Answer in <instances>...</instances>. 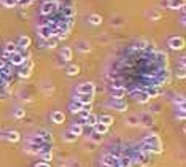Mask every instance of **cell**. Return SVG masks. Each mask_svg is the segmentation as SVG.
I'll use <instances>...</instances> for the list:
<instances>
[{"mask_svg": "<svg viewBox=\"0 0 186 167\" xmlns=\"http://www.w3.org/2000/svg\"><path fill=\"white\" fill-rule=\"evenodd\" d=\"M70 132H72L73 135H76V137L81 135L83 134V124H81V122H73L72 127H70Z\"/></svg>", "mask_w": 186, "mask_h": 167, "instance_id": "cell-19", "label": "cell"}, {"mask_svg": "<svg viewBox=\"0 0 186 167\" xmlns=\"http://www.w3.org/2000/svg\"><path fill=\"white\" fill-rule=\"evenodd\" d=\"M2 69H5V61L0 59V70H2Z\"/></svg>", "mask_w": 186, "mask_h": 167, "instance_id": "cell-42", "label": "cell"}, {"mask_svg": "<svg viewBox=\"0 0 186 167\" xmlns=\"http://www.w3.org/2000/svg\"><path fill=\"white\" fill-rule=\"evenodd\" d=\"M5 53H8V54H13V53H16L18 51V45L16 43H6L5 45Z\"/></svg>", "mask_w": 186, "mask_h": 167, "instance_id": "cell-26", "label": "cell"}, {"mask_svg": "<svg viewBox=\"0 0 186 167\" xmlns=\"http://www.w3.org/2000/svg\"><path fill=\"white\" fill-rule=\"evenodd\" d=\"M70 111H72V113H80L81 111V104L80 102H75V104L70 105Z\"/></svg>", "mask_w": 186, "mask_h": 167, "instance_id": "cell-32", "label": "cell"}, {"mask_svg": "<svg viewBox=\"0 0 186 167\" xmlns=\"http://www.w3.org/2000/svg\"><path fill=\"white\" fill-rule=\"evenodd\" d=\"M97 121L110 127V126L115 122V119H113V116H110V115H100V116H97Z\"/></svg>", "mask_w": 186, "mask_h": 167, "instance_id": "cell-16", "label": "cell"}, {"mask_svg": "<svg viewBox=\"0 0 186 167\" xmlns=\"http://www.w3.org/2000/svg\"><path fill=\"white\" fill-rule=\"evenodd\" d=\"M30 43H32V40H30V37H27V35H24V37H21V38L18 40V48H24V49H27V48L30 46Z\"/></svg>", "mask_w": 186, "mask_h": 167, "instance_id": "cell-17", "label": "cell"}, {"mask_svg": "<svg viewBox=\"0 0 186 167\" xmlns=\"http://www.w3.org/2000/svg\"><path fill=\"white\" fill-rule=\"evenodd\" d=\"M138 124H142V126H151L153 124V116H151V113H142L140 116H138Z\"/></svg>", "mask_w": 186, "mask_h": 167, "instance_id": "cell-11", "label": "cell"}, {"mask_svg": "<svg viewBox=\"0 0 186 167\" xmlns=\"http://www.w3.org/2000/svg\"><path fill=\"white\" fill-rule=\"evenodd\" d=\"M92 127H94V132H97V134H100V135H105L108 132V126L102 124V122H99V121H97Z\"/></svg>", "mask_w": 186, "mask_h": 167, "instance_id": "cell-15", "label": "cell"}, {"mask_svg": "<svg viewBox=\"0 0 186 167\" xmlns=\"http://www.w3.org/2000/svg\"><path fill=\"white\" fill-rule=\"evenodd\" d=\"M126 122H127L129 126H137V124H138V116H129Z\"/></svg>", "mask_w": 186, "mask_h": 167, "instance_id": "cell-36", "label": "cell"}, {"mask_svg": "<svg viewBox=\"0 0 186 167\" xmlns=\"http://www.w3.org/2000/svg\"><path fill=\"white\" fill-rule=\"evenodd\" d=\"M3 5H5L6 8H15V6L18 5V0H3Z\"/></svg>", "mask_w": 186, "mask_h": 167, "instance_id": "cell-35", "label": "cell"}, {"mask_svg": "<svg viewBox=\"0 0 186 167\" xmlns=\"http://www.w3.org/2000/svg\"><path fill=\"white\" fill-rule=\"evenodd\" d=\"M42 159H43V162H51L53 161V153L51 151H45V153H42Z\"/></svg>", "mask_w": 186, "mask_h": 167, "instance_id": "cell-31", "label": "cell"}, {"mask_svg": "<svg viewBox=\"0 0 186 167\" xmlns=\"http://www.w3.org/2000/svg\"><path fill=\"white\" fill-rule=\"evenodd\" d=\"M135 99H137V102H140V104L150 102V97H148L146 91H138V93H135Z\"/></svg>", "mask_w": 186, "mask_h": 167, "instance_id": "cell-18", "label": "cell"}, {"mask_svg": "<svg viewBox=\"0 0 186 167\" xmlns=\"http://www.w3.org/2000/svg\"><path fill=\"white\" fill-rule=\"evenodd\" d=\"M80 73V67L78 65H69L67 67V75L69 77H75V75Z\"/></svg>", "mask_w": 186, "mask_h": 167, "instance_id": "cell-27", "label": "cell"}, {"mask_svg": "<svg viewBox=\"0 0 186 167\" xmlns=\"http://www.w3.org/2000/svg\"><path fill=\"white\" fill-rule=\"evenodd\" d=\"M156 61H159V62H165V61H167V54L162 53V51H156Z\"/></svg>", "mask_w": 186, "mask_h": 167, "instance_id": "cell-34", "label": "cell"}, {"mask_svg": "<svg viewBox=\"0 0 186 167\" xmlns=\"http://www.w3.org/2000/svg\"><path fill=\"white\" fill-rule=\"evenodd\" d=\"M185 62H186L185 57H181V59H180V67H181V70H185Z\"/></svg>", "mask_w": 186, "mask_h": 167, "instance_id": "cell-41", "label": "cell"}, {"mask_svg": "<svg viewBox=\"0 0 186 167\" xmlns=\"http://www.w3.org/2000/svg\"><path fill=\"white\" fill-rule=\"evenodd\" d=\"M67 167H83V166H81L78 161H69L67 162Z\"/></svg>", "mask_w": 186, "mask_h": 167, "instance_id": "cell-39", "label": "cell"}, {"mask_svg": "<svg viewBox=\"0 0 186 167\" xmlns=\"http://www.w3.org/2000/svg\"><path fill=\"white\" fill-rule=\"evenodd\" d=\"M38 35L42 37V38L48 40V38H51V37H54V29L49 24H42V26H38Z\"/></svg>", "mask_w": 186, "mask_h": 167, "instance_id": "cell-3", "label": "cell"}, {"mask_svg": "<svg viewBox=\"0 0 186 167\" xmlns=\"http://www.w3.org/2000/svg\"><path fill=\"white\" fill-rule=\"evenodd\" d=\"M0 135H2L3 138H6V140H10V142H18L19 138H21L19 132H16V131H5V132H0Z\"/></svg>", "mask_w": 186, "mask_h": 167, "instance_id": "cell-8", "label": "cell"}, {"mask_svg": "<svg viewBox=\"0 0 186 167\" xmlns=\"http://www.w3.org/2000/svg\"><path fill=\"white\" fill-rule=\"evenodd\" d=\"M56 45H57V40H54L53 37L48 38V48H56Z\"/></svg>", "mask_w": 186, "mask_h": 167, "instance_id": "cell-38", "label": "cell"}, {"mask_svg": "<svg viewBox=\"0 0 186 167\" xmlns=\"http://www.w3.org/2000/svg\"><path fill=\"white\" fill-rule=\"evenodd\" d=\"M24 116H26V110H24V108H16V110H15V118L16 119H21Z\"/></svg>", "mask_w": 186, "mask_h": 167, "instance_id": "cell-33", "label": "cell"}, {"mask_svg": "<svg viewBox=\"0 0 186 167\" xmlns=\"http://www.w3.org/2000/svg\"><path fill=\"white\" fill-rule=\"evenodd\" d=\"M138 151L145 153V154H148V153H156V154H159L162 151V142L161 138L158 137V135H146V137L143 138V140L140 142V148H138Z\"/></svg>", "mask_w": 186, "mask_h": 167, "instance_id": "cell-1", "label": "cell"}, {"mask_svg": "<svg viewBox=\"0 0 186 167\" xmlns=\"http://www.w3.org/2000/svg\"><path fill=\"white\" fill-rule=\"evenodd\" d=\"M185 3H186V0H169L167 5L170 10H183Z\"/></svg>", "mask_w": 186, "mask_h": 167, "instance_id": "cell-12", "label": "cell"}, {"mask_svg": "<svg viewBox=\"0 0 186 167\" xmlns=\"http://www.w3.org/2000/svg\"><path fill=\"white\" fill-rule=\"evenodd\" d=\"M32 65H33V64L29 62V67H27V69H24V70L19 72V77H21V78H29L30 73H32Z\"/></svg>", "mask_w": 186, "mask_h": 167, "instance_id": "cell-28", "label": "cell"}, {"mask_svg": "<svg viewBox=\"0 0 186 167\" xmlns=\"http://www.w3.org/2000/svg\"><path fill=\"white\" fill-rule=\"evenodd\" d=\"M89 22L92 24V26H100V24H102V16L100 15H91Z\"/></svg>", "mask_w": 186, "mask_h": 167, "instance_id": "cell-24", "label": "cell"}, {"mask_svg": "<svg viewBox=\"0 0 186 167\" xmlns=\"http://www.w3.org/2000/svg\"><path fill=\"white\" fill-rule=\"evenodd\" d=\"M10 62H11V65H16V67H19V65H22V64L26 62V59H24V54L22 53H19V51H16V53H13V54H10Z\"/></svg>", "mask_w": 186, "mask_h": 167, "instance_id": "cell-5", "label": "cell"}, {"mask_svg": "<svg viewBox=\"0 0 186 167\" xmlns=\"http://www.w3.org/2000/svg\"><path fill=\"white\" fill-rule=\"evenodd\" d=\"M118 166L119 167H130L132 166V158H129V156H123V158L118 159Z\"/></svg>", "mask_w": 186, "mask_h": 167, "instance_id": "cell-22", "label": "cell"}, {"mask_svg": "<svg viewBox=\"0 0 186 167\" xmlns=\"http://www.w3.org/2000/svg\"><path fill=\"white\" fill-rule=\"evenodd\" d=\"M111 95H113V99H123L126 95V88H111Z\"/></svg>", "mask_w": 186, "mask_h": 167, "instance_id": "cell-14", "label": "cell"}, {"mask_svg": "<svg viewBox=\"0 0 186 167\" xmlns=\"http://www.w3.org/2000/svg\"><path fill=\"white\" fill-rule=\"evenodd\" d=\"M76 138H78V137H76V135H73V134H72V132H70V131H67L65 134H64V140H65V142H69V143H73V142H76Z\"/></svg>", "mask_w": 186, "mask_h": 167, "instance_id": "cell-29", "label": "cell"}, {"mask_svg": "<svg viewBox=\"0 0 186 167\" xmlns=\"http://www.w3.org/2000/svg\"><path fill=\"white\" fill-rule=\"evenodd\" d=\"M51 121L54 122V124H62L64 121H65V115H64V111H53L51 113Z\"/></svg>", "mask_w": 186, "mask_h": 167, "instance_id": "cell-10", "label": "cell"}, {"mask_svg": "<svg viewBox=\"0 0 186 167\" xmlns=\"http://www.w3.org/2000/svg\"><path fill=\"white\" fill-rule=\"evenodd\" d=\"M72 56H73L72 48H69V46L62 48V51H60V57H62L64 61H70V59H72Z\"/></svg>", "mask_w": 186, "mask_h": 167, "instance_id": "cell-20", "label": "cell"}, {"mask_svg": "<svg viewBox=\"0 0 186 167\" xmlns=\"http://www.w3.org/2000/svg\"><path fill=\"white\" fill-rule=\"evenodd\" d=\"M78 49L81 51V53H86V51H89V45H86L84 42H81L80 46H78Z\"/></svg>", "mask_w": 186, "mask_h": 167, "instance_id": "cell-37", "label": "cell"}, {"mask_svg": "<svg viewBox=\"0 0 186 167\" xmlns=\"http://www.w3.org/2000/svg\"><path fill=\"white\" fill-rule=\"evenodd\" d=\"M89 138L92 140L94 143H100L103 140V135H100V134H97V132H92V134L89 135Z\"/></svg>", "mask_w": 186, "mask_h": 167, "instance_id": "cell-30", "label": "cell"}, {"mask_svg": "<svg viewBox=\"0 0 186 167\" xmlns=\"http://www.w3.org/2000/svg\"><path fill=\"white\" fill-rule=\"evenodd\" d=\"M96 122H97V115H94V113H89L86 118L83 119V124H87L89 127H92Z\"/></svg>", "mask_w": 186, "mask_h": 167, "instance_id": "cell-21", "label": "cell"}, {"mask_svg": "<svg viewBox=\"0 0 186 167\" xmlns=\"http://www.w3.org/2000/svg\"><path fill=\"white\" fill-rule=\"evenodd\" d=\"M111 105H113V108L118 110V111H126L127 110V104H124L123 99H115V100L111 102Z\"/></svg>", "mask_w": 186, "mask_h": 167, "instance_id": "cell-13", "label": "cell"}, {"mask_svg": "<svg viewBox=\"0 0 186 167\" xmlns=\"http://www.w3.org/2000/svg\"><path fill=\"white\" fill-rule=\"evenodd\" d=\"M146 94H148L150 99H154V97H158V95L161 94V91L158 89V86H151V89H146Z\"/></svg>", "mask_w": 186, "mask_h": 167, "instance_id": "cell-25", "label": "cell"}, {"mask_svg": "<svg viewBox=\"0 0 186 167\" xmlns=\"http://www.w3.org/2000/svg\"><path fill=\"white\" fill-rule=\"evenodd\" d=\"M94 93H96V86H94V83H91V81L81 83V84H78V88H76V94H94Z\"/></svg>", "mask_w": 186, "mask_h": 167, "instance_id": "cell-4", "label": "cell"}, {"mask_svg": "<svg viewBox=\"0 0 186 167\" xmlns=\"http://www.w3.org/2000/svg\"><path fill=\"white\" fill-rule=\"evenodd\" d=\"M118 156L116 154H111V153H107L105 156H103V159H102V162H103V166H107V167H119L118 166Z\"/></svg>", "mask_w": 186, "mask_h": 167, "instance_id": "cell-6", "label": "cell"}, {"mask_svg": "<svg viewBox=\"0 0 186 167\" xmlns=\"http://www.w3.org/2000/svg\"><path fill=\"white\" fill-rule=\"evenodd\" d=\"M33 167H51V166H49V162H43L42 161V162H37Z\"/></svg>", "mask_w": 186, "mask_h": 167, "instance_id": "cell-40", "label": "cell"}, {"mask_svg": "<svg viewBox=\"0 0 186 167\" xmlns=\"http://www.w3.org/2000/svg\"><path fill=\"white\" fill-rule=\"evenodd\" d=\"M56 8H57L56 0H46V2L42 5V8H40V13H42L43 16H48V15H51V13H54Z\"/></svg>", "mask_w": 186, "mask_h": 167, "instance_id": "cell-2", "label": "cell"}, {"mask_svg": "<svg viewBox=\"0 0 186 167\" xmlns=\"http://www.w3.org/2000/svg\"><path fill=\"white\" fill-rule=\"evenodd\" d=\"M62 15L65 18H73L75 16V8H72V6H62Z\"/></svg>", "mask_w": 186, "mask_h": 167, "instance_id": "cell-23", "label": "cell"}, {"mask_svg": "<svg viewBox=\"0 0 186 167\" xmlns=\"http://www.w3.org/2000/svg\"><path fill=\"white\" fill-rule=\"evenodd\" d=\"M75 100L80 102L81 105L83 104H92L94 102V94H76Z\"/></svg>", "mask_w": 186, "mask_h": 167, "instance_id": "cell-9", "label": "cell"}, {"mask_svg": "<svg viewBox=\"0 0 186 167\" xmlns=\"http://www.w3.org/2000/svg\"><path fill=\"white\" fill-rule=\"evenodd\" d=\"M169 46H170L172 49H183L185 40L181 38V37H172V38L169 40Z\"/></svg>", "mask_w": 186, "mask_h": 167, "instance_id": "cell-7", "label": "cell"}, {"mask_svg": "<svg viewBox=\"0 0 186 167\" xmlns=\"http://www.w3.org/2000/svg\"><path fill=\"white\" fill-rule=\"evenodd\" d=\"M30 2H33V0H30Z\"/></svg>", "mask_w": 186, "mask_h": 167, "instance_id": "cell-43", "label": "cell"}]
</instances>
